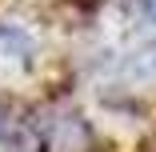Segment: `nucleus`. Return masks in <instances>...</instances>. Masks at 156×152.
<instances>
[{"mask_svg": "<svg viewBox=\"0 0 156 152\" xmlns=\"http://www.w3.org/2000/svg\"><path fill=\"white\" fill-rule=\"evenodd\" d=\"M140 12H144L152 24H156V0H140Z\"/></svg>", "mask_w": 156, "mask_h": 152, "instance_id": "nucleus-1", "label": "nucleus"}]
</instances>
